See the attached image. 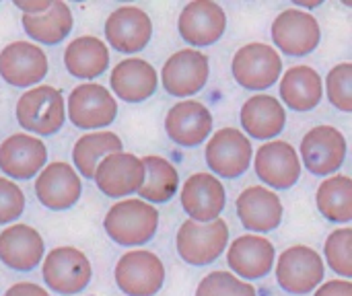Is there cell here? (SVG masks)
Here are the masks:
<instances>
[{
  "label": "cell",
  "instance_id": "cell-1",
  "mask_svg": "<svg viewBox=\"0 0 352 296\" xmlns=\"http://www.w3.org/2000/svg\"><path fill=\"white\" fill-rule=\"evenodd\" d=\"M103 229L113 243L122 247H140L157 235L159 212L140 198L120 200L107 210Z\"/></svg>",
  "mask_w": 352,
  "mask_h": 296
},
{
  "label": "cell",
  "instance_id": "cell-2",
  "mask_svg": "<svg viewBox=\"0 0 352 296\" xmlns=\"http://www.w3.org/2000/svg\"><path fill=\"white\" fill-rule=\"evenodd\" d=\"M19 126L31 136H52L66 119V103L60 89L50 84H37L25 91L14 107Z\"/></svg>",
  "mask_w": 352,
  "mask_h": 296
},
{
  "label": "cell",
  "instance_id": "cell-3",
  "mask_svg": "<svg viewBox=\"0 0 352 296\" xmlns=\"http://www.w3.org/2000/svg\"><path fill=\"white\" fill-rule=\"evenodd\" d=\"M229 245V225L223 218L210 223L186 220L175 237L179 258L190 266H208L217 262Z\"/></svg>",
  "mask_w": 352,
  "mask_h": 296
},
{
  "label": "cell",
  "instance_id": "cell-4",
  "mask_svg": "<svg viewBox=\"0 0 352 296\" xmlns=\"http://www.w3.org/2000/svg\"><path fill=\"white\" fill-rule=\"evenodd\" d=\"M274 266L278 286L295 296L314 293L326 276V264L322 255L307 245H293L285 249Z\"/></svg>",
  "mask_w": 352,
  "mask_h": 296
},
{
  "label": "cell",
  "instance_id": "cell-5",
  "mask_svg": "<svg viewBox=\"0 0 352 296\" xmlns=\"http://www.w3.org/2000/svg\"><path fill=\"white\" fill-rule=\"evenodd\" d=\"M113 278L126 296H155L165 284V266L157 253L132 249L118 260Z\"/></svg>",
  "mask_w": 352,
  "mask_h": 296
},
{
  "label": "cell",
  "instance_id": "cell-6",
  "mask_svg": "<svg viewBox=\"0 0 352 296\" xmlns=\"http://www.w3.org/2000/svg\"><path fill=\"white\" fill-rule=\"evenodd\" d=\"M41 276L50 291L62 296H72L89 286L93 278V268L89 258L80 249L56 247L45 255Z\"/></svg>",
  "mask_w": 352,
  "mask_h": 296
},
{
  "label": "cell",
  "instance_id": "cell-7",
  "mask_svg": "<svg viewBox=\"0 0 352 296\" xmlns=\"http://www.w3.org/2000/svg\"><path fill=\"white\" fill-rule=\"evenodd\" d=\"M231 70L235 80L250 91H264L278 82L283 72V60L278 52L268 43H248L233 56Z\"/></svg>",
  "mask_w": 352,
  "mask_h": 296
},
{
  "label": "cell",
  "instance_id": "cell-8",
  "mask_svg": "<svg viewBox=\"0 0 352 296\" xmlns=\"http://www.w3.org/2000/svg\"><path fill=\"white\" fill-rule=\"evenodd\" d=\"M66 115L80 130H101L116 119L118 103L107 87L97 82H82L72 89Z\"/></svg>",
  "mask_w": 352,
  "mask_h": 296
},
{
  "label": "cell",
  "instance_id": "cell-9",
  "mask_svg": "<svg viewBox=\"0 0 352 296\" xmlns=\"http://www.w3.org/2000/svg\"><path fill=\"white\" fill-rule=\"evenodd\" d=\"M204 157L214 177L235 179L250 169L254 148L243 132L237 128H223L208 140Z\"/></svg>",
  "mask_w": 352,
  "mask_h": 296
},
{
  "label": "cell",
  "instance_id": "cell-10",
  "mask_svg": "<svg viewBox=\"0 0 352 296\" xmlns=\"http://www.w3.org/2000/svg\"><path fill=\"white\" fill-rule=\"evenodd\" d=\"M210 76L208 56L200 49H179L167 58L161 70V82L165 91L177 99L192 97L202 91Z\"/></svg>",
  "mask_w": 352,
  "mask_h": 296
},
{
  "label": "cell",
  "instance_id": "cell-11",
  "mask_svg": "<svg viewBox=\"0 0 352 296\" xmlns=\"http://www.w3.org/2000/svg\"><path fill=\"white\" fill-rule=\"evenodd\" d=\"M301 159L305 169L318 177L336 173L346 159L344 134L334 126L311 128L301 140Z\"/></svg>",
  "mask_w": 352,
  "mask_h": 296
},
{
  "label": "cell",
  "instance_id": "cell-12",
  "mask_svg": "<svg viewBox=\"0 0 352 296\" xmlns=\"http://www.w3.org/2000/svg\"><path fill=\"white\" fill-rule=\"evenodd\" d=\"M227 29V12L219 2L194 0L184 6L177 19V31L192 47H208L217 43Z\"/></svg>",
  "mask_w": 352,
  "mask_h": 296
},
{
  "label": "cell",
  "instance_id": "cell-13",
  "mask_svg": "<svg viewBox=\"0 0 352 296\" xmlns=\"http://www.w3.org/2000/svg\"><path fill=\"white\" fill-rule=\"evenodd\" d=\"M320 39V23L307 10H283L272 23V41L287 56H307L314 49H318Z\"/></svg>",
  "mask_w": 352,
  "mask_h": 296
},
{
  "label": "cell",
  "instance_id": "cell-14",
  "mask_svg": "<svg viewBox=\"0 0 352 296\" xmlns=\"http://www.w3.org/2000/svg\"><path fill=\"white\" fill-rule=\"evenodd\" d=\"M93 179L107 198H128L136 194L144 181L142 159L124 150L107 155L99 161Z\"/></svg>",
  "mask_w": 352,
  "mask_h": 296
},
{
  "label": "cell",
  "instance_id": "cell-15",
  "mask_svg": "<svg viewBox=\"0 0 352 296\" xmlns=\"http://www.w3.org/2000/svg\"><path fill=\"white\" fill-rule=\"evenodd\" d=\"M260 181L272 190H289L301 177V161L297 150L285 140H268L256 150L254 163Z\"/></svg>",
  "mask_w": 352,
  "mask_h": 296
},
{
  "label": "cell",
  "instance_id": "cell-16",
  "mask_svg": "<svg viewBox=\"0 0 352 296\" xmlns=\"http://www.w3.org/2000/svg\"><path fill=\"white\" fill-rule=\"evenodd\" d=\"M82 194V181L72 165L56 161L45 165L35 179V196L47 210H68Z\"/></svg>",
  "mask_w": 352,
  "mask_h": 296
},
{
  "label": "cell",
  "instance_id": "cell-17",
  "mask_svg": "<svg viewBox=\"0 0 352 296\" xmlns=\"http://www.w3.org/2000/svg\"><path fill=\"white\" fill-rule=\"evenodd\" d=\"M45 52L29 41H12L0 52V76L12 87H37L47 74Z\"/></svg>",
  "mask_w": 352,
  "mask_h": 296
},
{
  "label": "cell",
  "instance_id": "cell-18",
  "mask_svg": "<svg viewBox=\"0 0 352 296\" xmlns=\"http://www.w3.org/2000/svg\"><path fill=\"white\" fill-rule=\"evenodd\" d=\"M179 200L190 220L210 223L221 218L227 204V192L219 177L210 173H194L184 183Z\"/></svg>",
  "mask_w": 352,
  "mask_h": 296
},
{
  "label": "cell",
  "instance_id": "cell-19",
  "mask_svg": "<svg viewBox=\"0 0 352 296\" xmlns=\"http://www.w3.org/2000/svg\"><path fill=\"white\" fill-rule=\"evenodd\" d=\"M47 161V148L41 138L19 132L2 140L0 144V171L8 179H31Z\"/></svg>",
  "mask_w": 352,
  "mask_h": 296
},
{
  "label": "cell",
  "instance_id": "cell-20",
  "mask_svg": "<svg viewBox=\"0 0 352 296\" xmlns=\"http://www.w3.org/2000/svg\"><path fill=\"white\" fill-rule=\"evenodd\" d=\"M107 43L122 54L144 49L153 37V21L140 6H120L105 21Z\"/></svg>",
  "mask_w": 352,
  "mask_h": 296
},
{
  "label": "cell",
  "instance_id": "cell-21",
  "mask_svg": "<svg viewBox=\"0 0 352 296\" xmlns=\"http://www.w3.org/2000/svg\"><path fill=\"white\" fill-rule=\"evenodd\" d=\"M276 262L274 245L260 235H241L227 245V264L239 280H260L272 272Z\"/></svg>",
  "mask_w": 352,
  "mask_h": 296
},
{
  "label": "cell",
  "instance_id": "cell-22",
  "mask_svg": "<svg viewBox=\"0 0 352 296\" xmlns=\"http://www.w3.org/2000/svg\"><path fill=\"white\" fill-rule=\"evenodd\" d=\"M235 208L243 229L252 231V235L272 233L283 223V202L272 190L264 185L245 187L239 194Z\"/></svg>",
  "mask_w": 352,
  "mask_h": 296
},
{
  "label": "cell",
  "instance_id": "cell-23",
  "mask_svg": "<svg viewBox=\"0 0 352 296\" xmlns=\"http://www.w3.org/2000/svg\"><path fill=\"white\" fill-rule=\"evenodd\" d=\"M165 132L179 146H200L212 132V113L204 103L184 99L169 109L165 117Z\"/></svg>",
  "mask_w": 352,
  "mask_h": 296
},
{
  "label": "cell",
  "instance_id": "cell-24",
  "mask_svg": "<svg viewBox=\"0 0 352 296\" xmlns=\"http://www.w3.org/2000/svg\"><path fill=\"white\" fill-rule=\"evenodd\" d=\"M43 253V237L29 225H10L0 233V262L14 272H31Z\"/></svg>",
  "mask_w": 352,
  "mask_h": 296
},
{
  "label": "cell",
  "instance_id": "cell-25",
  "mask_svg": "<svg viewBox=\"0 0 352 296\" xmlns=\"http://www.w3.org/2000/svg\"><path fill=\"white\" fill-rule=\"evenodd\" d=\"M109 84L113 93L126 103H142L151 99L159 87L157 70L142 58H128L113 66Z\"/></svg>",
  "mask_w": 352,
  "mask_h": 296
},
{
  "label": "cell",
  "instance_id": "cell-26",
  "mask_svg": "<svg viewBox=\"0 0 352 296\" xmlns=\"http://www.w3.org/2000/svg\"><path fill=\"white\" fill-rule=\"evenodd\" d=\"M239 117L243 132H248L256 140H272L285 130L287 124L285 105L276 97L266 93L250 97L243 103Z\"/></svg>",
  "mask_w": 352,
  "mask_h": 296
},
{
  "label": "cell",
  "instance_id": "cell-27",
  "mask_svg": "<svg viewBox=\"0 0 352 296\" xmlns=\"http://www.w3.org/2000/svg\"><path fill=\"white\" fill-rule=\"evenodd\" d=\"M280 97L293 111H311L324 97V82L316 68L293 66L280 78Z\"/></svg>",
  "mask_w": 352,
  "mask_h": 296
},
{
  "label": "cell",
  "instance_id": "cell-28",
  "mask_svg": "<svg viewBox=\"0 0 352 296\" xmlns=\"http://www.w3.org/2000/svg\"><path fill=\"white\" fill-rule=\"evenodd\" d=\"M64 66L74 78L93 80L109 66V49L103 39L82 35L72 39L64 49Z\"/></svg>",
  "mask_w": 352,
  "mask_h": 296
},
{
  "label": "cell",
  "instance_id": "cell-29",
  "mask_svg": "<svg viewBox=\"0 0 352 296\" xmlns=\"http://www.w3.org/2000/svg\"><path fill=\"white\" fill-rule=\"evenodd\" d=\"M21 23H23L25 33L31 39L43 43V45H56L70 35L72 25H74V16H72V10L66 2L56 0L43 12L23 14Z\"/></svg>",
  "mask_w": 352,
  "mask_h": 296
},
{
  "label": "cell",
  "instance_id": "cell-30",
  "mask_svg": "<svg viewBox=\"0 0 352 296\" xmlns=\"http://www.w3.org/2000/svg\"><path fill=\"white\" fill-rule=\"evenodd\" d=\"M144 165V181L136 192L142 202L148 204H165L169 202L179 187L177 169L163 157L148 155L142 159Z\"/></svg>",
  "mask_w": 352,
  "mask_h": 296
},
{
  "label": "cell",
  "instance_id": "cell-31",
  "mask_svg": "<svg viewBox=\"0 0 352 296\" xmlns=\"http://www.w3.org/2000/svg\"><path fill=\"white\" fill-rule=\"evenodd\" d=\"M124 144L122 138L113 132H89L80 136L74 142L72 148V161H74V171H78L82 177L93 179L95 169L101 159L113 152H122Z\"/></svg>",
  "mask_w": 352,
  "mask_h": 296
},
{
  "label": "cell",
  "instance_id": "cell-32",
  "mask_svg": "<svg viewBox=\"0 0 352 296\" xmlns=\"http://www.w3.org/2000/svg\"><path fill=\"white\" fill-rule=\"evenodd\" d=\"M318 210L332 223L352 220V181L349 175H330L324 179L316 194Z\"/></svg>",
  "mask_w": 352,
  "mask_h": 296
},
{
  "label": "cell",
  "instance_id": "cell-33",
  "mask_svg": "<svg viewBox=\"0 0 352 296\" xmlns=\"http://www.w3.org/2000/svg\"><path fill=\"white\" fill-rule=\"evenodd\" d=\"M324 258L332 272L351 280L352 276V229L342 227L330 233L324 245Z\"/></svg>",
  "mask_w": 352,
  "mask_h": 296
},
{
  "label": "cell",
  "instance_id": "cell-34",
  "mask_svg": "<svg viewBox=\"0 0 352 296\" xmlns=\"http://www.w3.org/2000/svg\"><path fill=\"white\" fill-rule=\"evenodd\" d=\"M196 296H258L256 286L231 272H210L196 288Z\"/></svg>",
  "mask_w": 352,
  "mask_h": 296
},
{
  "label": "cell",
  "instance_id": "cell-35",
  "mask_svg": "<svg viewBox=\"0 0 352 296\" xmlns=\"http://www.w3.org/2000/svg\"><path fill=\"white\" fill-rule=\"evenodd\" d=\"M326 93L330 103L344 113H351L352 109V64L342 62L334 66L326 76Z\"/></svg>",
  "mask_w": 352,
  "mask_h": 296
},
{
  "label": "cell",
  "instance_id": "cell-36",
  "mask_svg": "<svg viewBox=\"0 0 352 296\" xmlns=\"http://www.w3.org/2000/svg\"><path fill=\"white\" fill-rule=\"evenodd\" d=\"M25 212V194L8 177H0V225L16 220Z\"/></svg>",
  "mask_w": 352,
  "mask_h": 296
},
{
  "label": "cell",
  "instance_id": "cell-37",
  "mask_svg": "<svg viewBox=\"0 0 352 296\" xmlns=\"http://www.w3.org/2000/svg\"><path fill=\"white\" fill-rule=\"evenodd\" d=\"M314 296H352V282L351 280H330L322 282L316 288Z\"/></svg>",
  "mask_w": 352,
  "mask_h": 296
},
{
  "label": "cell",
  "instance_id": "cell-38",
  "mask_svg": "<svg viewBox=\"0 0 352 296\" xmlns=\"http://www.w3.org/2000/svg\"><path fill=\"white\" fill-rule=\"evenodd\" d=\"M4 296H50L47 291H43L39 284H33V282H16L12 284Z\"/></svg>",
  "mask_w": 352,
  "mask_h": 296
},
{
  "label": "cell",
  "instance_id": "cell-39",
  "mask_svg": "<svg viewBox=\"0 0 352 296\" xmlns=\"http://www.w3.org/2000/svg\"><path fill=\"white\" fill-rule=\"evenodd\" d=\"M19 10H23V14H37V12H43L50 8L52 0H31V2H21V0H14L12 2Z\"/></svg>",
  "mask_w": 352,
  "mask_h": 296
}]
</instances>
